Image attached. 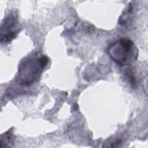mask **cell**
I'll use <instances>...</instances> for the list:
<instances>
[{"label":"cell","mask_w":148,"mask_h":148,"mask_svg":"<svg viewBox=\"0 0 148 148\" xmlns=\"http://www.w3.org/2000/svg\"><path fill=\"white\" fill-rule=\"evenodd\" d=\"M134 43L126 39H122L110 47L109 53L110 57L118 64H127L131 58V51Z\"/></svg>","instance_id":"6da1fadb"}]
</instances>
